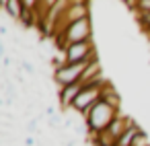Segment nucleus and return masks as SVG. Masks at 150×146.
<instances>
[{
	"mask_svg": "<svg viewBox=\"0 0 150 146\" xmlns=\"http://www.w3.org/2000/svg\"><path fill=\"white\" fill-rule=\"evenodd\" d=\"M101 99H103V101H107L109 105H113L115 109H119V105H121V99H119V95L115 93V89H113L109 82L103 86V95H101Z\"/></svg>",
	"mask_w": 150,
	"mask_h": 146,
	"instance_id": "obj_9",
	"label": "nucleus"
},
{
	"mask_svg": "<svg viewBox=\"0 0 150 146\" xmlns=\"http://www.w3.org/2000/svg\"><path fill=\"white\" fill-rule=\"evenodd\" d=\"M101 95H103V86L84 84V86H82V91H80V95L76 97V101H74L72 109H74L78 115H82V117H84V115L91 111V107H93L95 103H99V101H101Z\"/></svg>",
	"mask_w": 150,
	"mask_h": 146,
	"instance_id": "obj_4",
	"label": "nucleus"
},
{
	"mask_svg": "<svg viewBox=\"0 0 150 146\" xmlns=\"http://www.w3.org/2000/svg\"><path fill=\"white\" fill-rule=\"evenodd\" d=\"M99 76H103V74H101V62H99V58H95V60L88 62V66H86V70H84L80 82H82V84H88V82H93V80L99 78Z\"/></svg>",
	"mask_w": 150,
	"mask_h": 146,
	"instance_id": "obj_7",
	"label": "nucleus"
},
{
	"mask_svg": "<svg viewBox=\"0 0 150 146\" xmlns=\"http://www.w3.org/2000/svg\"><path fill=\"white\" fill-rule=\"evenodd\" d=\"M136 13H150V0H142V2H138Z\"/></svg>",
	"mask_w": 150,
	"mask_h": 146,
	"instance_id": "obj_11",
	"label": "nucleus"
},
{
	"mask_svg": "<svg viewBox=\"0 0 150 146\" xmlns=\"http://www.w3.org/2000/svg\"><path fill=\"white\" fill-rule=\"evenodd\" d=\"M146 35H148V41H150V29H146Z\"/></svg>",
	"mask_w": 150,
	"mask_h": 146,
	"instance_id": "obj_13",
	"label": "nucleus"
},
{
	"mask_svg": "<svg viewBox=\"0 0 150 146\" xmlns=\"http://www.w3.org/2000/svg\"><path fill=\"white\" fill-rule=\"evenodd\" d=\"M25 146H37V140H35L33 136H27V138H25Z\"/></svg>",
	"mask_w": 150,
	"mask_h": 146,
	"instance_id": "obj_12",
	"label": "nucleus"
},
{
	"mask_svg": "<svg viewBox=\"0 0 150 146\" xmlns=\"http://www.w3.org/2000/svg\"><path fill=\"white\" fill-rule=\"evenodd\" d=\"M138 2H142V0H138Z\"/></svg>",
	"mask_w": 150,
	"mask_h": 146,
	"instance_id": "obj_14",
	"label": "nucleus"
},
{
	"mask_svg": "<svg viewBox=\"0 0 150 146\" xmlns=\"http://www.w3.org/2000/svg\"><path fill=\"white\" fill-rule=\"evenodd\" d=\"M13 21H21V17H23V13H25V4H23V0H8L6 2V6L2 9Z\"/></svg>",
	"mask_w": 150,
	"mask_h": 146,
	"instance_id": "obj_8",
	"label": "nucleus"
},
{
	"mask_svg": "<svg viewBox=\"0 0 150 146\" xmlns=\"http://www.w3.org/2000/svg\"><path fill=\"white\" fill-rule=\"evenodd\" d=\"M23 4H25L27 11H37L39 4H41V0H23Z\"/></svg>",
	"mask_w": 150,
	"mask_h": 146,
	"instance_id": "obj_10",
	"label": "nucleus"
},
{
	"mask_svg": "<svg viewBox=\"0 0 150 146\" xmlns=\"http://www.w3.org/2000/svg\"><path fill=\"white\" fill-rule=\"evenodd\" d=\"M91 39H93V25H91V17H88V19H80V21L70 23L58 35V45H60V50H64L72 43L91 41Z\"/></svg>",
	"mask_w": 150,
	"mask_h": 146,
	"instance_id": "obj_2",
	"label": "nucleus"
},
{
	"mask_svg": "<svg viewBox=\"0 0 150 146\" xmlns=\"http://www.w3.org/2000/svg\"><path fill=\"white\" fill-rule=\"evenodd\" d=\"M117 115H119V109H115L113 105H109L107 101L101 99V101L95 103V105L91 107V111L84 115L86 125H88V134H101V132H105Z\"/></svg>",
	"mask_w": 150,
	"mask_h": 146,
	"instance_id": "obj_1",
	"label": "nucleus"
},
{
	"mask_svg": "<svg viewBox=\"0 0 150 146\" xmlns=\"http://www.w3.org/2000/svg\"><path fill=\"white\" fill-rule=\"evenodd\" d=\"M82 86H84L82 82H74V84H68V86H62V89H58V101H60V107H62L64 111L72 109V105H74L76 97L80 95Z\"/></svg>",
	"mask_w": 150,
	"mask_h": 146,
	"instance_id": "obj_6",
	"label": "nucleus"
},
{
	"mask_svg": "<svg viewBox=\"0 0 150 146\" xmlns=\"http://www.w3.org/2000/svg\"><path fill=\"white\" fill-rule=\"evenodd\" d=\"M95 60V58H93ZM91 62V60H88ZM88 62H76V64H62L58 68H54V82L62 89V86H68V84H74V82H80L82 80V74L88 66Z\"/></svg>",
	"mask_w": 150,
	"mask_h": 146,
	"instance_id": "obj_3",
	"label": "nucleus"
},
{
	"mask_svg": "<svg viewBox=\"0 0 150 146\" xmlns=\"http://www.w3.org/2000/svg\"><path fill=\"white\" fill-rule=\"evenodd\" d=\"M62 56L66 60V64H76V62H88L93 58H97L95 54V43L91 41H80V43H72L68 47L62 50Z\"/></svg>",
	"mask_w": 150,
	"mask_h": 146,
	"instance_id": "obj_5",
	"label": "nucleus"
}]
</instances>
